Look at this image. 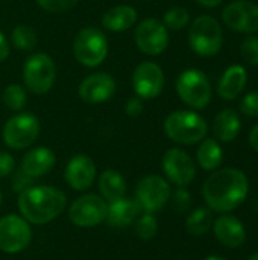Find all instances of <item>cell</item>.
Returning <instances> with one entry per match:
<instances>
[{
	"label": "cell",
	"instance_id": "12",
	"mask_svg": "<svg viewBox=\"0 0 258 260\" xmlns=\"http://www.w3.org/2000/svg\"><path fill=\"white\" fill-rule=\"evenodd\" d=\"M137 47L151 56L163 53L169 46V32L164 23L157 18H146L135 27Z\"/></svg>",
	"mask_w": 258,
	"mask_h": 260
},
{
	"label": "cell",
	"instance_id": "24",
	"mask_svg": "<svg viewBox=\"0 0 258 260\" xmlns=\"http://www.w3.org/2000/svg\"><path fill=\"white\" fill-rule=\"evenodd\" d=\"M99 192L106 203L123 198L126 193V181L123 175L114 169L103 171L99 177Z\"/></svg>",
	"mask_w": 258,
	"mask_h": 260
},
{
	"label": "cell",
	"instance_id": "14",
	"mask_svg": "<svg viewBox=\"0 0 258 260\" xmlns=\"http://www.w3.org/2000/svg\"><path fill=\"white\" fill-rule=\"evenodd\" d=\"M132 87L135 94L141 99H154L160 96L164 88L163 69L152 61L138 64L132 75Z\"/></svg>",
	"mask_w": 258,
	"mask_h": 260
},
{
	"label": "cell",
	"instance_id": "2",
	"mask_svg": "<svg viewBox=\"0 0 258 260\" xmlns=\"http://www.w3.org/2000/svg\"><path fill=\"white\" fill-rule=\"evenodd\" d=\"M18 210L33 225H44L56 219L67 206L62 190L55 186H32L18 193Z\"/></svg>",
	"mask_w": 258,
	"mask_h": 260
},
{
	"label": "cell",
	"instance_id": "29",
	"mask_svg": "<svg viewBox=\"0 0 258 260\" xmlns=\"http://www.w3.org/2000/svg\"><path fill=\"white\" fill-rule=\"evenodd\" d=\"M135 233L141 241L154 239L157 236V233H158V221H157V218L149 212H143L135 219Z\"/></svg>",
	"mask_w": 258,
	"mask_h": 260
},
{
	"label": "cell",
	"instance_id": "18",
	"mask_svg": "<svg viewBox=\"0 0 258 260\" xmlns=\"http://www.w3.org/2000/svg\"><path fill=\"white\" fill-rule=\"evenodd\" d=\"M141 213H143V209L137 200L123 197V198L108 203L105 222L113 229H125V227H129Z\"/></svg>",
	"mask_w": 258,
	"mask_h": 260
},
{
	"label": "cell",
	"instance_id": "5",
	"mask_svg": "<svg viewBox=\"0 0 258 260\" xmlns=\"http://www.w3.org/2000/svg\"><path fill=\"white\" fill-rule=\"evenodd\" d=\"M176 93L190 108L202 110L211 101V84L202 70L187 69L176 79Z\"/></svg>",
	"mask_w": 258,
	"mask_h": 260
},
{
	"label": "cell",
	"instance_id": "30",
	"mask_svg": "<svg viewBox=\"0 0 258 260\" xmlns=\"http://www.w3.org/2000/svg\"><path fill=\"white\" fill-rule=\"evenodd\" d=\"M190 21V14L182 6H173L164 14V26L173 30L184 29Z\"/></svg>",
	"mask_w": 258,
	"mask_h": 260
},
{
	"label": "cell",
	"instance_id": "13",
	"mask_svg": "<svg viewBox=\"0 0 258 260\" xmlns=\"http://www.w3.org/2000/svg\"><path fill=\"white\" fill-rule=\"evenodd\" d=\"M224 23L242 34L258 32V5L249 0H236L225 6L222 11Z\"/></svg>",
	"mask_w": 258,
	"mask_h": 260
},
{
	"label": "cell",
	"instance_id": "20",
	"mask_svg": "<svg viewBox=\"0 0 258 260\" xmlns=\"http://www.w3.org/2000/svg\"><path fill=\"white\" fill-rule=\"evenodd\" d=\"M214 235L217 241L228 248H237L243 245L246 239V230L243 224L230 215H224L214 221Z\"/></svg>",
	"mask_w": 258,
	"mask_h": 260
},
{
	"label": "cell",
	"instance_id": "10",
	"mask_svg": "<svg viewBox=\"0 0 258 260\" xmlns=\"http://www.w3.org/2000/svg\"><path fill=\"white\" fill-rule=\"evenodd\" d=\"M40 134V122L30 113L12 116L3 126V140L11 149H24L30 146Z\"/></svg>",
	"mask_w": 258,
	"mask_h": 260
},
{
	"label": "cell",
	"instance_id": "43",
	"mask_svg": "<svg viewBox=\"0 0 258 260\" xmlns=\"http://www.w3.org/2000/svg\"><path fill=\"white\" fill-rule=\"evenodd\" d=\"M0 206H2V190H0Z\"/></svg>",
	"mask_w": 258,
	"mask_h": 260
},
{
	"label": "cell",
	"instance_id": "37",
	"mask_svg": "<svg viewBox=\"0 0 258 260\" xmlns=\"http://www.w3.org/2000/svg\"><path fill=\"white\" fill-rule=\"evenodd\" d=\"M143 99L138 96H132L128 99L126 105H125V111L129 117H138L143 113Z\"/></svg>",
	"mask_w": 258,
	"mask_h": 260
},
{
	"label": "cell",
	"instance_id": "7",
	"mask_svg": "<svg viewBox=\"0 0 258 260\" xmlns=\"http://www.w3.org/2000/svg\"><path fill=\"white\" fill-rule=\"evenodd\" d=\"M56 67L47 53L30 55L23 66V81L27 90L35 94H46L55 84Z\"/></svg>",
	"mask_w": 258,
	"mask_h": 260
},
{
	"label": "cell",
	"instance_id": "41",
	"mask_svg": "<svg viewBox=\"0 0 258 260\" xmlns=\"http://www.w3.org/2000/svg\"><path fill=\"white\" fill-rule=\"evenodd\" d=\"M204 260H227L225 257H220V256H208V257H205Z\"/></svg>",
	"mask_w": 258,
	"mask_h": 260
},
{
	"label": "cell",
	"instance_id": "4",
	"mask_svg": "<svg viewBox=\"0 0 258 260\" xmlns=\"http://www.w3.org/2000/svg\"><path fill=\"white\" fill-rule=\"evenodd\" d=\"M189 43L201 56H214L224 44V32L219 21L211 15L198 17L189 30Z\"/></svg>",
	"mask_w": 258,
	"mask_h": 260
},
{
	"label": "cell",
	"instance_id": "39",
	"mask_svg": "<svg viewBox=\"0 0 258 260\" xmlns=\"http://www.w3.org/2000/svg\"><path fill=\"white\" fill-rule=\"evenodd\" d=\"M249 145L252 146V149H255L258 152V123L249 133Z\"/></svg>",
	"mask_w": 258,
	"mask_h": 260
},
{
	"label": "cell",
	"instance_id": "27",
	"mask_svg": "<svg viewBox=\"0 0 258 260\" xmlns=\"http://www.w3.org/2000/svg\"><path fill=\"white\" fill-rule=\"evenodd\" d=\"M11 41L18 50L29 52V50L35 49V46L38 43V37H36V32L30 26L17 24L11 32Z\"/></svg>",
	"mask_w": 258,
	"mask_h": 260
},
{
	"label": "cell",
	"instance_id": "38",
	"mask_svg": "<svg viewBox=\"0 0 258 260\" xmlns=\"http://www.w3.org/2000/svg\"><path fill=\"white\" fill-rule=\"evenodd\" d=\"M9 52H11L9 41H8V38H6V35L0 30V62L5 61V59L9 56Z\"/></svg>",
	"mask_w": 258,
	"mask_h": 260
},
{
	"label": "cell",
	"instance_id": "6",
	"mask_svg": "<svg viewBox=\"0 0 258 260\" xmlns=\"http://www.w3.org/2000/svg\"><path fill=\"white\" fill-rule=\"evenodd\" d=\"M73 55L85 67H97L108 56V40L97 27H84L73 41Z\"/></svg>",
	"mask_w": 258,
	"mask_h": 260
},
{
	"label": "cell",
	"instance_id": "23",
	"mask_svg": "<svg viewBox=\"0 0 258 260\" xmlns=\"http://www.w3.org/2000/svg\"><path fill=\"white\" fill-rule=\"evenodd\" d=\"M137 21V11L129 5H119L108 9L102 17L105 29L113 32H122L131 29Z\"/></svg>",
	"mask_w": 258,
	"mask_h": 260
},
{
	"label": "cell",
	"instance_id": "33",
	"mask_svg": "<svg viewBox=\"0 0 258 260\" xmlns=\"http://www.w3.org/2000/svg\"><path fill=\"white\" fill-rule=\"evenodd\" d=\"M36 3L47 12H65L68 9H71L78 0H36Z\"/></svg>",
	"mask_w": 258,
	"mask_h": 260
},
{
	"label": "cell",
	"instance_id": "26",
	"mask_svg": "<svg viewBox=\"0 0 258 260\" xmlns=\"http://www.w3.org/2000/svg\"><path fill=\"white\" fill-rule=\"evenodd\" d=\"M213 225V215L210 209L198 207L186 219V229L192 236L205 235Z\"/></svg>",
	"mask_w": 258,
	"mask_h": 260
},
{
	"label": "cell",
	"instance_id": "11",
	"mask_svg": "<svg viewBox=\"0 0 258 260\" xmlns=\"http://www.w3.org/2000/svg\"><path fill=\"white\" fill-rule=\"evenodd\" d=\"M172 190L169 181L160 175H148L141 178L135 189V200L141 206L143 212L155 213L161 210L170 200Z\"/></svg>",
	"mask_w": 258,
	"mask_h": 260
},
{
	"label": "cell",
	"instance_id": "40",
	"mask_svg": "<svg viewBox=\"0 0 258 260\" xmlns=\"http://www.w3.org/2000/svg\"><path fill=\"white\" fill-rule=\"evenodd\" d=\"M196 3H199V5H202V6H205V8H216V6H219L224 0H195Z\"/></svg>",
	"mask_w": 258,
	"mask_h": 260
},
{
	"label": "cell",
	"instance_id": "31",
	"mask_svg": "<svg viewBox=\"0 0 258 260\" xmlns=\"http://www.w3.org/2000/svg\"><path fill=\"white\" fill-rule=\"evenodd\" d=\"M240 55L246 64L258 66V37H248L242 43Z\"/></svg>",
	"mask_w": 258,
	"mask_h": 260
},
{
	"label": "cell",
	"instance_id": "32",
	"mask_svg": "<svg viewBox=\"0 0 258 260\" xmlns=\"http://www.w3.org/2000/svg\"><path fill=\"white\" fill-rule=\"evenodd\" d=\"M11 175H12L11 186H12V190H14L15 193H21V192H24L26 189H29V187L33 186L35 178H32L30 175H27V174H26L24 171H21V169L14 171Z\"/></svg>",
	"mask_w": 258,
	"mask_h": 260
},
{
	"label": "cell",
	"instance_id": "22",
	"mask_svg": "<svg viewBox=\"0 0 258 260\" xmlns=\"http://www.w3.org/2000/svg\"><path fill=\"white\" fill-rule=\"evenodd\" d=\"M242 128L239 113L234 108H224L213 120V133L220 142H233Z\"/></svg>",
	"mask_w": 258,
	"mask_h": 260
},
{
	"label": "cell",
	"instance_id": "9",
	"mask_svg": "<svg viewBox=\"0 0 258 260\" xmlns=\"http://www.w3.org/2000/svg\"><path fill=\"white\" fill-rule=\"evenodd\" d=\"M32 241V229L29 222L18 215H5L0 218V251L6 254H18L27 248Z\"/></svg>",
	"mask_w": 258,
	"mask_h": 260
},
{
	"label": "cell",
	"instance_id": "19",
	"mask_svg": "<svg viewBox=\"0 0 258 260\" xmlns=\"http://www.w3.org/2000/svg\"><path fill=\"white\" fill-rule=\"evenodd\" d=\"M56 163V157L52 149L46 146H38L26 152L21 160L20 169L24 171L32 178H40L47 175Z\"/></svg>",
	"mask_w": 258,
	"mask_h": 260
},
{
	"label": "cell",
	"instance_id": "35",
	"mask_svg": "<svg viewBox=\"0 0 258 260\" xmlns=\"http://www.w3.org/2000/svg\"><path fill=\"white\" fill-rule=\"evenodd\" d=\"M240 111L245 116L258 117V90L246 93L240 101Z\"/></svg>",
	"mask_w": 258,
	"mask_h": 260
},
{
	"label": "cell",
	"instance_id": "36",
	"mask_svg": "<svg viewBox=\"0 0 258 260\" xmlns=\"http://www.w3.org/2000/svg\"><path fill=\"white\" fill-rule=\"evenodd\" d=\"M15 171V160L9 152L0 151V178L9 177Z\"/></svg>",
	"mask_w": 258,
	"mask_h": 260
},
{
	"label": "cell",
	"instance_id": "42",
	"mask_svg": "<svg viewBox=\"0 0 258 260\" xmlns=\"http://www.w3.org/2000/svg\"><path fill=\"white\" fill-rule=\"evenodd\" d=\"M248 260H258V253H255L254 256H251V257H249Z\"/></svg>",
	"mask_w": 258,
	"mask_h": 260
},
{
	"label": "cell",
	"instance_id": "17",
	"mask_svg": "<svg viewBox=\"0 0 258 260\" xmlns=\"http://www.w3.org/2000/svg\"><path fill=\"white\" fill-rule=\"evenodd\" d=\"M64 175L67 184L73 190L84 192L88 187H91V184L94 183L97 175V168L88 155L79 154L68 160Z\"/></svg>",
	"mask_w": 258,
	"mask_h": 260
},
{
	"label": "cell",
	"instance_id": "34",
	"mask_svg": "<svg viewBox=\"0 0 258 260\" xmlns=\"http://www.w3.org/2000/svg\"><path fill=\"white\" fill-rule=\"evenodd\" d=\"M170 197H172V207H173V210L176 213H184V212L189 210L190 203H192V197L184 187L176 189L175 193L170 195Z\"/></svg>",
	"mask_w": 258,
	"mask_h": 260
},
{
	"label": "cell",
	"instance_id": "16",
	"mask_svg": "<svg viewBox=\"0 0 258 260\" xmlns=\"http://www.w3.org/2000/svg\"><path fill=\"white\" fill-rule=\"evenodd\" d=\"M116 93V81L111 75L99 72L91 73L82 79L79 85V96L88 104H102L111 99Z\"/></svg>",
	"mask_w": 258,
	"mask_h": 260
},
{
	"label": "cell",
	"instance_id": "1",
	"mask_svg": "<svg viewBox=\"0 0 258 260\" xmlns=\"http://www.w3.org/2000/svg\"><path fill=\"white\" fill-rule=\"evenodd\" d=\"M204 200L210 210L224 213L239 207L248 195V178L236 168L213 172L202 187Z\"/></svg>",
	"mask_w": 258,
	"mask_h": 260
},
{
	"label": "cell",
	"instance_id": "25",
	"mask_svg": "<svg viewBox=\"0 0 258 260\" xmlns=\"http://www.w3.org/2000/svg\"><path fill=\"white\" fill-rule=\"evenodd\" d=\"M198 163L204 171H216L224 160V151L217 140L214 139H205L196 152Z\"/></svg>",
	"mask_w": 258,
	"mask_h": 260
},
{
	"label": "cell",
	"instance_id": "3",
	"mask_svg": "<svg viewBox=\"0 0 258 260\" xmlns=\"http://www.w3.org/2000/svg\"><path fill=\"white\" fill-rule=\"evenodd\" d=\"M207 131L205 119L195 111H173L164 120V133L175 143L195 145L207 136Z\"/></svg>",
	"mask_w": 258,
	"mask_h": 260
},
{
	"label": "cell",
	"instance_id": "21",
	"mask_svg": "<svg viewBox=\"0 0 258 260\" xmlns=\"http://www.w3.org/2000/svg\"><path fill=\"white\" fill-rule=\"evenodd\" d=\"M248 81V73L243 66L234 64L228 67L217 85V94L224 101H234L243 91Z\"/></svg>",
	"mask_w": 258,
	"mask_h": 260
},
{
	"label": "cell",
	"instance_id": "28",
	"mask_svg": "<svg viewBox=\"0 0 258 260\" xmlns=\"http://www.w3.org/2000/svg\"><path fill=\"white\" fill-rule=\"evenodd\" d=\"M3 104L11 110V111H21L27 102V94L26 90L20 84H9L2 94Z\"/></svg>",
	"mask_w": 258,
	"mask_h": 260
},
{
	"label": "cell",
	"instance_id": "8",
	"mask_svg": "<svg viewBox=\"0 0 258 260\" xmlns=\"http://www.w3.org/2000/svg\"><path fill=\"white\" fill-rule=\"evenodd\" d=\"M108 203L96 193H85L76 198L68 207V219L79 229H91L105 221Z\"/></svg>",
	"mask_w": 258,
	"mask_h": 260
},
{
	"label": "cell",
	"instance_id": "15",
	"mask_svg": "<svg viewBox=\"0 0 258 260\" xmlns=\"http://www.w3.org/2000/svg\"><path fill=\"white\" fill-rule=\"evenodd\" d=\"M163 171L169 181L178 187L189 186L196 177V168L192 157L179 148H172L164 154Z\"/></svg>",
	"mask_w": 258,
	"mask_h": 260
}]
</instances>
